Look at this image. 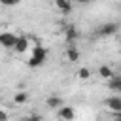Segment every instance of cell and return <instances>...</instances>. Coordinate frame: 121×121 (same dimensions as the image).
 Segmentation results:
<instances>
[{
    "label": "cell",
    "mask_w": 121,
    "mask_h": 121,
    "mask_svg": "<svg viewBox=\"0 0 121 121\" xmlns=\"http://www.w3.org/2000/svg\"><path fill=\"white\" fill-rule=\"evenodd\" d=\"M45 59H47V49H45L42 43H36V45H32V49H30V57H28L26 64H28L30 68H38V66H42V64L45 62Z\"/></svg>",
    "instance_id": "obj_1"
},
{
    "label": "cell",
    "mask_w": 121,
    "mask_h": 121,
    "mask_svg": "<svg viewBox=\"0 0 121 121\" xmlns=\"http://www.w3.org/2000/svg\"><path fill=\"white\" fill-rule=\"evenodd\" d=\"M17 42V36L13 32H0V45L6 49H13Z\"/></svg>",
    "instance_id": "obj_2"
},
{
    "label": "cell",
    "mask_w": 121,
    "mask_h": 121,
    "mask_svg": "<svg viewBox=\"0 0 121 121\" xmlns=\"http://www.w3.org/2000/svg\"><path fill=\"white\" fill-rule=\"evenodd\" d=\"M104 106L113 113H121V96H108L104 100Z\"/></svg>",
    "instance_id": "obj_3"
},
{
    "label": "cell",
    "mask_w": 121,
    "mask_h": 121,
    "mask_svg": "<svg viewBox=\"0 0 121 121\" xmlns=\"http://www.w3.org/2000/svg\"><path fill=\"white\" fill-rule=\"evenodd\" d=\"M119 30V25L117 23H104L100 28H98V34L100 36H112V34H115Z\"/></svg>",
    "instance_id": "obj_4"
},
{
    "label": "cell",
    "mask_w": 121,
    "mask_h": 121,
    "mask_svg": "<svg viewBox=\"0 0 121 121\" xmlns=\"http://www.w3.org/2000/svg\"><path fill=\"white\" fill-rule=\"evenodd\" d=\"M59 117L62 119V121H72L74 117H76V112H74V108L72 106H60L59 108Z\"/></svg>",
    "instance_id": "obj_5"
},
{
    "label": "cell",
    "mask_w": 121,
    "mask_h": 121,
    "mask_svg": "<svg viewBox=\"0 0 121 121\" xmlns=\"http://www.w3.org/2000/svg\"><path fill=\"white\" fill-rule=\"evenodd\" d=\"M30 47V40L26 38V36H17V42H15V51L17 53H25L26 49Z\"/></svg>",
    "instance_id": "obj_6"
},
{
    "label": "cell",
    "mask_w": 121,
    "mask_h": 121,
    "mask_svg": "<svg viewBox=\"0 0 121 121\" xmlns=\"http://www.w3.org/2000/svg\"><path fill=\"white\" fill-rule=\"evenodd\" d=\"M64 36H66V42H68V43H74V42L78 40V30H76V26L68 25V26L64 28Z\"/></svg>",
    "instance_id": "obj_7"
},
{
    "label": "cell",
    "mask_w": 121,
    "mask_h": 121,
    "mask_svg": "<svg viewBox=\"0 0 121 121\" xmlns=\"http://www.w3.org/2000/svg\"><path fill=\"white\" fill-rule=\"evenodd\" d=\"M55 8L60 13H68L72 9V4H70V0H55Z\"/></svg>",
    "instance_id": "obj_8"
},
{
    "label": "cell",
    "mask_w": 121,
    "mask_h": 121,
    "mask_svg": "<svg viewBox=\"0 0 121 121\" xmlns=\"http://www.w3.org/2000/svg\"><path fill=\"white\" fill-rule=\"evenodd\" d=\"M108 85H110V89L112 91H117V93H121V76H112L110 79H108Z\"/></svg>",
    "instance_id": "obj_9"
},
{
    "label": "cell",
    "mask_w": 121,
    "mask_h": 121,
    "mask_svg": "<svg viewBox=\"0 0 121 121\" xmlns=\"http://www.w3.org/2000/svg\"><path fill=\"white\" fill-rule=\"evenodd\" d=\"M45 106L51 108V110H57V108L62 106V98H60V96H49V98L45 100Z\"/></svg>",
    "instance_id": "obj_10"
},
{
    "label": "cell",
    "mask_w": 121,
    "mask_h": 121,
    "mask_svg": "<svg viewBox=\"0 0 121 121\" xmlns=\"http://www.w3.org/2000/svg\"><path fill=\"white\" fill-rule=\"evenodd\" d=\"M66 59H68L70 62H76V60H79V51L76 49V45H70V47L66 49Z\"/></svg>",
    "instance_id": "obj_11"
},
{
    "label": "cell",
    "mask_w": 121,
    "mask_h": 121,
    "mask_svg": "<svg viewBox=\"0 0 121 121\" xmlns=\"http://www.w3.org/2000/svg\"><path fill=\"white\" fill-rule=\"evenodd\" d=\"M98 76H100L102 79H110V78L113 76V70H112L110 66H104V64H102V66L98 68Z\"/></svg>",
    "instance_id": "obj_12"
},
{
    "label": "cell",
    "mask_w": 121,
    "mask_h": 121,
    "mask_svg": "<svg viewBox=\"0 0 121 121\" xmlns=\"http://www.w3.org/2000/svg\"><path fill=\"white\" fill-rule=\"evenodd\" d=\"M78 78H79V79H89V78H91V70L85 68V66H81V68L78 70Z\"/></svg>",
    "instance_id": "obj_13"
},
{
    "label": "cell",
    "mask_w": 121,
    "mask_h": 121,
    "mask_svg": "<svg viewBox=\"0 0 121 121\" xmlns=\"http://www.w3.org/2000/svg\"><path fill=\"white\" fill-rule=\"evenodd\" d=\"M13 100H15V104H25V102L28 100V95L21 91V93H17V95H15V98H13Z\"/></svg>",
    "instance_id": "obj_14"
},
{
    "label": "cell",
    "mask_w": 121,
    "mask_h": 121,
    "mask_svg": "<svg viewBox=\"0 0 121 121\" xmlns=\"http://www.w3.org/2000/svg\"><path fill=\"white\" fill-rule=\"evenodd\" d=\"M0 4L2 6H8V8H13V6L19 4V0H0Z\"/></svg>",
    "instance_id": "obj_15"
},
{
    "label": "cell",
    "mask_w": 121,
    "mask_h": 121,
    "mask_svg": "<svg viewBox=\"0 0 121 121\" xmlns=\"http://www.w3.org/2000/svg\"><path fill=\"white\" fill-rule=\"evenodd\" d=\"M23 121H42V115H38V113H30V115H26Z\"/></svg>",
    "instance_id": "obj_16"
},
{
    "label": "cell",
    "mask_w": 121,
    "mask_h": 121,
    "mask_svg": "<svg viewBox=\"0 0 121 121\" xmlns=\"http://www.w3.org/2000/svg\"><path fill=\"white\" fill-rule=\"evenodd\" d=\"M0 121H8V113L4 110H0Z\"/></svg>",
    "instance_id": "obj_17"
},
{
    "label": "cell",
    "mask_w": 121,
    "mask_h": 121,
    "mask_svg": "<svg viewBox=\"0 0 121 121\" xmlns=\"http://www.w3.org/2000/svg\"><path fill=\"white\" fill-rule=\"evenodd\" d=\"M76 2H79V4H85V2H89V0H76Z\"/></svg>",
    "instance_id": "obj_18"
},
{
    "label": "cell",
    "mask_w": 121,
    "mask_h": 121,
    "mask_svg": "<svg viewBox=\"0 0 121 121\" xmlns=\"http://www.w3.org/2000/svg\"><path fill=\"white\" fill-rule=\"evenodd\" d=\"M117 121H121V115H119V117H117Z\"/></svg>",
    "instance_id": "obj_19"
}]
</instances>
